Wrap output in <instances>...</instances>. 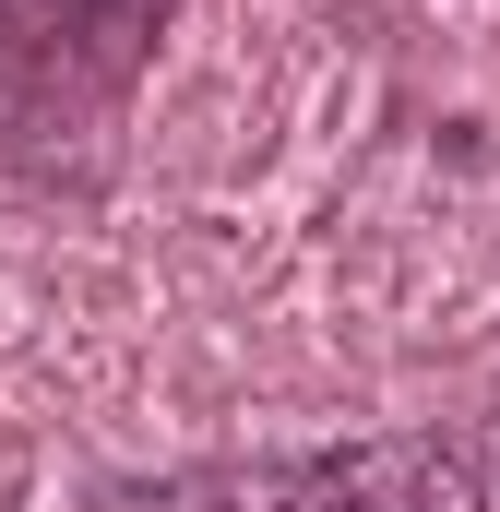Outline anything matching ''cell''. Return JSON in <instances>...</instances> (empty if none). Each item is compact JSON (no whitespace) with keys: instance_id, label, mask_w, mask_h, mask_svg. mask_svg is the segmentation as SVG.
<instances>
[{"instance_id":"6da1fadb","label":"cell","mask_w":500,"mask_h":512,"mask_svg":"<svg viewBox=\"0 0 500 512\" xmlns=\"http://www.w3.org/2000/svg\"><path fill=\"white\" fill-rule=\"evenodd\" d=\"M179 0H0V167L96 191Z\"/></svg>"},{"instance_id":"7a4b0ae2","label":"cell","mask_w":500,"mask_h":512,"mask_svg":"<svg viewBox=\"0 0 500 512\" xmlns=\"http://www.w3.org/2000/svg\"><path fill=\"white\" fill-rule=\"evenodd\" d=\"M191 512H429L405 453H286V465H227Z\"/></svg>"}]
</instances>
